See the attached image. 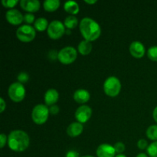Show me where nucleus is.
<instances>
[{"instance_id": "12", "label": "nucleus", "mask_w": 157, "mask_h": 157, "mask_svg": "<svg viewBox=\"0 0 157 157\" xmlns=\"http://www.w3.org/2000/svg\"><path fill=\"white\" fill-rule=\"evenodd\" d=\"M130 52L134 58H141L145 55V48L140 41H133L130 46Z\"/></svg>"}, {"instance_id": "19", "label": "nucleus", "mask_w": 157, "mask_h": 157, "mask_svg": "<svg viewBox=\"0 0 157 157\" xmlns=\"http://www.w3.org/2000/svg\"><path fill=\"white\" fill-rule=\"evenodd\" d=\"M44 9L47 12H52L58 9L60 6L59 0H46L44 2Z\"/></svg>"}, {"instance_id": "37", "label": "nucleus", "mask_w": 157, "mask_h": 157, "mask_svg": "<svg viewBox=\"0 0 157 157\" xmlns=\"http://www.w3.org/2000/svg\"><path fill=\"white\" fill-rule=\"evenodd\" d=\"M115 157H127V156H126L125 155H124V154H118V155H117V156Z\"/></svg>"}, {"instance_id": "6", "label": "nucleus", "mask_w": 157, "mask_h": 157, "mask_svg": "<svg viewBox=\"0 0 157 157\" xmlns=\"http://www.w3.org/2000/svg\"><path fill=\"white\" fill-rule=\"evenodd\" d=\"M77 51L75 48L67 46L61 49L58 54V59L64 64H70L76 60Z\"/></svg>"}, {"instance_id": "1", "label": "nucleus", "mask_w": 157, "mask_h": 157, "mask_svg": "<svg viewBox=\"0 0 157 157\" xmlns=\"http://www.w3.org/2000/svg\"><path fill=\"white\" fill-rule=\"evenodd\" d=\"M30 139L27 133L22 130H13L8 137V145L12 150L22 152L29 147Z\"/></svg>"}, {"instance_id": "26", "label": "nucleus", "mask_w": 157, "mask_h": 157, "mask_svg": "<svg viewBox=\"0 0 157 157\" xmlns=\"http://www.w3.org/2000/svg\"><path fill=\"white\" fill-rule=\"evenodd\" d=\"M113 147H114L116 153H120V154L122 153L125 150V145L121 142L116 143V144H114V146H113Z\"/></svg>"}, {"instance_id": "3", "label": "nucleus", "mask_w": 157, "mask_h": 157, "mask_svg": "<svg viewBox=\"0 0 157 157\" xmlns=\"http://www.w3.org/2000/svg\"><path fill=\"white\" fill-rule=\"evenodd\" d=\"M49 110L44 104H38L32 110V117L34 123L38 125L44 124L48 118Z\"/></svg>"}, {"instance_id": "4", "label": "nucleus", "mask_w": 157, "mask_h": 157, "mask_svg": "<svg viewBox=\"0 0 157 157\" xmlns=\"http://www.w3.org/2000/svg\"><path fill=\"white\" fill-rule=\"evenodd\" d=\"M121 81L116 77H109L104 84V92L110 97L117 96L121 91Z\"/></svg>"}, {"instance_id": "27", "label": "nucleus", "mask_w": 157, "mask_h": 157, "mask_svg": "<svg viewBox=\"0 0 157 157\" xmlns=\"http://www.w3.org/2000/svg\"><path fill=\"white\" fill-rule=\"evenodd\" d=\"M29 76L27 73L25 72H21L19 75H18V80L19 81V83H26L29 80Z\"/></svg>"}, {"instance_id": "14", "label": "nucleus", "mask_w": 157, "mask_h": 157, "mask_svg": "<svg viewBox=\"0 0 157 157\" xmlns=\"http://www.w3.org/2000/svg\"><path fill=\"white\" fill-rule=\"evenodd\" d=\"M83 125L79 122H75L71 124L67 128V133L71 137H76L81 134L83 132Z\"/></svg>"}, {"instance_id": "36", "label": "nucleus", "mask_w": 157, "mask_h": 157, "mask_svg": "<svg viewBox=\"0 0 157 157\" xmlns=\"http://www.w3.org/2000/svg\"><path fill=\"white\" fill-rule=\"evenodd\" d=\"M136 157H148L147 156V155L146 154V153H140V154H138Z\"/></svg>"}, {"instance_id": "20", "label": "nucleus", "mask_w": 157, "mask_h": 157, "mask_svg": "<svg viewBox=\"0 0 157 157\" xmlns=\"http://www.w3.org/2000/svg\"><path fill=\"white\" fill-rule=\"evenodd\" d=\"M48 21L44 18H38L35 21V29L38 32H44L48 28Z\"/></svg>"}, {"instance_id": "17", "label": "nucleus", "mask_w": 157, "mask_h": 157, "mask_svg": "<svg viewBox=\"0 0 157 157\" xmlns=\"http://www.w3.org/2000/svg\"><path fill=\"white\" fill-rule=\"evenodd\" d=\"M64 10L68 13L71 14L72 15H75L79 12L80 8L78 3L75 1H67L64 5Z\"/></svg>"}, {"instance_id": "35", "label": "nucleus", "mask_w": 157, "mask_h": 157, "mask_svg": "<svg viewBox=\"0 0 157 157\" xmlns=\"http://www.w3.org/2000/svg\"><path fill=\"white\" fill-rule=\"evenodd\" d=\"M84 2L87 3V4H94V3L97 2L96 0H90V1H89V0H84Z\"/></svg>"}, {"instance_id": "21", "label": "nucleus", "mask_w": 157, "mask_h": 157, "mask_svg": "<svg viewBox=\"0 0 157 157\" xmlns=\"http://www.w3.org/2000/svg\"><path fill=\"white\" fill-rule=\"evenodd\" d=\"M78 24V18L75 15H69L64 20V26L67 29H74L76 27Z\"/></svg>"}, {"instance_id": "30", "label": "nucleus", "mask_w": 157, "mask_h": 157, "mask_svg": "<svg viewBox=\"0 0 157 157\" xmlns=\"http://www.w3.org/2000/svg\"><path fill=\"white\" fill-rule=\"evenodd\" d=\"M6 142H7V137L4 133H2L0 135V147H1V148H3L5 147Z\"/></svg>"}, {"instance_id": "33", "label": "nucleus", "mask_w": 157, "mask_h": 157, "mask_svg": "<svg viewBox=\"0 0 157 157\" xmlns=\"http://www.w3.org/2000/svg\"><path fill=\"white\" fill-rule=\"evenodd\" d=\"M6 102H5V101L3 100V98H0V107H1V110H0V113H2V112L4 111L5 109H6Z\"/></svg>"}, {"instance_id": "5", "label": "nucleus", "mask_w": 157, "mask_h": 157, "mask_svg": "<svg viewBox=\"0 0 157 157\" xmlns=\"http://www.w3.org/2000/svg\"><path fill=\"white\" fill-rule=\"evenodd\" d=\"M35 35H36L35 29L29 25L20 26L16 31L17 38L22 42H30L34 40Z\"/></svg>"}, {"instance_id": "24", "label": "nucleus", "mask_w": 157, "mask_h": 157, "mask_svg": "<svg viewBox=\"0 0 157 157\" xmlns=\"http://www.w3.org/2000/svg\"><path fill=\"white\" fill-rule=\"evenodd\" d=\"M147 56L151 61H157V46H153L148 49Z\"/></svg>"}, {"instance_id": "31", "label": "nucleus", "mask_w": 157, "mask_h": 157, "mask_svg": "<svg viewBox=\"0 0 157 157\" xmlns=\"http://www.w3.org/2000/svg\"><path fill=\"white\" fill-rule=\"evenodd\" d=\"M49 112H50L52 114H57V113L59 112V107L57 105H52V107L49 109Z\"/></svg>"}, {"instance_id": "2", "label": "nucleus", "mask_w": 157, "mask_h": 157, "mask_svg": "<svg viewBox=\"0 0 157 157\" xmlns=\"http://www.w3.org/2000/svg\"><path fill=\"white\" fill-rule=\"evenodd\" d=\"M80 31L84 40L93 41L98 39L101 33L99 24L90 18H84L80 22Z\"/></svg>"}, {"instance_id": "15", "label": "nucleus", "mask_w": 157, "mask_h": 157, "mask_svg": "<svg viewBox=\"0 0 157 157\" xmlns=\"http://www.w3.org/2000/svg\"><path fill=\"white\" fill-rule=\"evenodd\" d=\"M58 97H59V94L55 89L48 90L44 94V102H45L46 105H55V103L58 101Z\"/></svg>"}, {"instance_id": "10", "label": "nucleus", "mask_w": 157, "mask_h": 157, "mask_svg": "<svg viewBox=\"0 0 157 157\" xmlns=\"http://www.w3.org/2000/svg\"><path fill=\"white\" fill-rule=\"evenodd\" d=\"M6 20L13 25H18L24 21V16L17 9H10L6 12Z\"/></svg>"}, {"instance_id": "9", "label": "nucleus", "mask_w": 157, "mask_h": 157, "mask_svg": "<svg viewBox=\"0 0 157 157\" xmlns=\"http://www.w3.org/2000/svg\"><path fill=\"white\" fill-rule=\"evenodd\" d=\"M92 115V110L87 105L80 106L75 112V117L81 124H84L90 120Z\"/></svg>"}, {"instance_id": "23", "label": "nucleus", "mask_w": 157, "mask_h": 157, "mask_svg": "<svg viewBox=\"0 0 157 157\" xmlns=\"http://www.w3.org/2000/svg\"><path fill=\"white\" fill-rule=\"evenodd\" d=\"M147 153L150 157H157V141L152 143L147 147Z\"/></svg>"}, {"instance_id": "13", "label": "nucleus", "mask_w": 157, "mask_h": 157, "mask_svg": "<svg viewBox=\"0 0 157 157\" xmlns=\"http://www.w3.org/2000/svg\"><path fill=\"white\" fill-rule=\"evenodd\" d=\"M20 6L29 13L37 12L40 9V2L38 0H21Z\"/></svg>"}, {"instance_id": "18", "label": "nucleus", "mask_w": 157, "mask_h": 157, "mask_svg": "<svg viewBox=\"0 0 157 157\" xmlns=\"http://www.w3.org/2000/svg\"><path fill=\"white\" fill-rule=\"evenodd\" d=\"M78 52L82 55H87L92 51V44L90 41L84 40V41H81L78 44Z\"/></svg>"}, {"instance_id": "29", "label": "nucleus", "mask_w": 157, "mask_h": 157, "mask_svg": "<svg viewBox=\"0 0 157 157\" xmlns=\"http://www.w3.org/2000/svg\"><path fill=\"white\" fill-rule=\"evenodd\" d=\"M137 146L139 147V149L140 150H145L148 147V144H147V141L144 139H141L138 141Z\"/></svg>"}, {"instance_id": "16", "label": "nucleus", "mask_w": 157, "mask_h": 157, "mask_svg": "<svg viewBox=\"0 0 157 157\" xmlns=\"http://www.w3.org/2000/svg\"><path fill=\"white\" fill-rule=\"evenodd\" d=\"M90 94L87 90L79 89L74 94V100L78 104H85L90 100Z\"/></svg>"}, {"instance_id": "22", "label": "nucleus", "mask_w": 157, "mask_h": 157, "mask_svg": "<svg viewBox=\"0 0 157 157\" xmlns=\"http://www.w3.org/2000/svg\"><path fill=\"white\" fill-rule=\"evenodd\" d=\"M147 136L151 140H157V125H152L147 129Z\"/></svg>"}, {"instance_id": "11", "label": "nucleus", "mask_w": 157, "mask_h": 157, "mask_svg": "<svg viewBox=\"0 0 157 157\" xmlns=\"http://www.w3.org/2000/svg\"><path fill=\"white\" fill-rule=\"evenodd\" d=\"M97 156L98 157H115L116 151L114 147L107 144L100 145L97 149Z\"/></svg>"}, {"instance_id": "7", "label": "nucleus", "mask_w": 157, "mask_h": 157, "mask_svg": "<svg viewBox=\"0 0 157 157\" xmlns=\"http://www.w3.org/2000/svg\"><path fill=\"white\" fill-rule=\"evenodd\" d=\"M9 96L14 102H20L25 97V89L22 84L15 82L11 84L9 87Z\"/></svg>"}, {"instance_id": "25", "label": "nucleus", "mask_w": 157, "mask_h": 157, "mask_svg": "<svg viewBox=\"0 0 157 157\" xmlns=\"http://www.w3.org/2000/svg\"><path fill=\"white\" fill-rule=\"evenodd\" d=\"M18 3V0H2V4L6 8H13Z\"/></svg>"}, {"instance_id": "38", "label": "nucleus", "mask_w": 157, "mask_h": 157, "mask_svg": "<svg viewBox=\"0 0 157 157\" xmlns=\"http://www.w3.org/2000/svg\"><path fill=\"white\" fill-rule=\"evenodd\" d=\"M81 157H94V156H90V155H87V156H81Z\"/></svg>"}, {"instance_id": "28", "label": "nucleus", "mask_w": 157, "mask_h": 157, "mask_svg": "<svg viewBox=\"0 0 157 157\" xmlns=\"http://www.w3.org/2000/svg\"><path fill=\"white\" fill-rule=\"evenodd\" d=\"M24 21L28 24H32L35 21V16L32 13H26L24 15Z\"/></svg>"}, {"instance_id": "32", "label": "nucleus", "mask_w": 157, "mask_h": 157, "mask_svg": "<svg viewBox=\"0 0 157 157\" xmlns=\"http://www.w3.org/2000/svg\"><path fill=\"white\" fill-rule=\"evenodd\" d=\"M66 157H79V154L75 150H70L66 153Z\"/></svg>"}, {"instance_id": "8", "label": "nucleus", "mask_w": 157, "mask_h": 157, "mask_svg": "<svg viewBox=\"0 0 157 157\" xmlns=\"http://www.w3.org/2000/svg\"><path fill=\"white\" fill-rule=\"evenodd\" d=\"M47 32L48 36L52 39H59L65 32L64 25L61 21H58V20L52 21L49 24L48 28L47 29Z\"/></svg>"}, {"instance_id": "34", "label": "nucleus", "mask_w": 157, "mask_h": 157, "mask_svg": "<svg viewBox=\"0 0 157 157\" xmlns=\"http://www.w3.org/2000/svg\"><path fill=\"white\" fill-rule=\"evenodd\" d=\"M153 119H154V121L157 123V107L154 109V110H153Z\"/></svg>"}]
</instances>
